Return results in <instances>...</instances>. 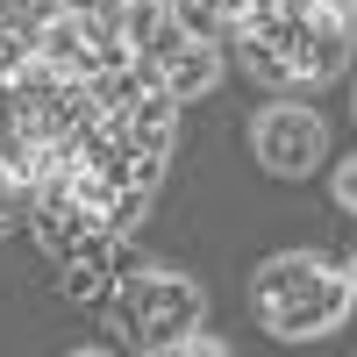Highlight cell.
Returning <instances> with one entry per match:
<instances>
[{"label": "cell", "mask_w": 357, "mask_h": 357, "mask_svg": "<svg viewBox=\"0 0 357 357\" xmlns=\"http://www.w3.org/2000/svg\"><path fill=\"white\" fill-rule=\"evenodd\" d=\"M100 307H107L114 343L165 357L172 336H186L193 321L207 314V286H200L193 272H172V264H151V257H143L136 272H122V279L107 286V301H100Z\"/></svg>", "instance_id": "cell-1"}, {"label": "cell", "mask_w": 357, "mask_h": 357, "mask_svg": "<svg viewBox=\"0 0 357 357\" xmlns=\"http://www.w3.org/2000/svg\"><path fill=\"white\" fill-rule=\"evenodd\" d=\"M250 158H257V172H272V178H314L321 158H329V122H321L307 100L279 93L250 122Z\"/></svg>", "instance_id": "cell-2"}, {"label": "cell", "mask_w": 357, "mask_h": 357, "mask_svg": "<svg viewBox=\"0 0 357 357\" xmlns=\"http://www.w3.org/2000/svg\"><path fill=\"white\" fill-rule=\"evenodd\" d=\"M229 50L264 93H307V57H301V15H293V0L257 15V22H243L229 36Z\"/></svg>", "instance_id": "cell-3"}, {"label": "cell", "mask_w": 357, "mask_h": 357, "mask_svg": "<svg viewBox=\"0 0 357 357\" xmlns=\"http://www.w3.org/2000/svg\"><path fill=\"white\" fill-rule=\"evenodd\" d=\"M293 15H301V57H307V93L321 86H336L350 50H357V15L350 0H293Z\"/></svg>", "instance_id": "cell-4"}, {"label": "cell", "mask_w": 357, "mask_h": 357, "mask_svg": "<svg viewBox=\"0 0 357 357\" xmlns=\"http://www.w3.org/2000/svg\"><path fill=\"white\" fill-rule=\"evenodd\" d=\"M350 307H357V286H350V272L336 264L307 301H293V307H279L272 321H264V336H272V343H321V336H336L343 321H350Z\"/></svg>", "instance_id": "cell-5"}, {"label": "cell", "mask_w": 357, "mask_h": 357, "mask_svg": "<svg viewBox=\"0 0 357 357\" xmlns=\"http://www.w3.org/2000/svg\"><path fill=\"white\" fill-rule=\"evenodd\" d=\"M336 264L321 257V250H279V257H264L257 272H250V314L257 321H272L279 307H293V301H307V293L329 279Z\"/></svg>", "instance_id": "cell-6"}, {"label": "cell", "mask_w": 357, "mask_h": 357, "mask_svg": "<svg viewBox=\"0 0 357 357\" xmlns=\"http://www.w3.org/2000/svg\"><path fill=\"white\" fill-rule=\"evenodd\" d=\"M215 79H222V43L193 36L186 50H172L165 65H158V93H172L178 107H186V100H207V93H215Z\"/></svg>", "instance_id": "cell-7"}, {"label": "cell", "mask_w": 357, "mask_h": 357, "mask_svg": "<svg viewBox=\"0 0 357 357\" xmlns=\"http://www.w3.org/2000/svg\"><path fill=\"white\" fill-rule=\"evenodd\" d=\"M122 122H129V143H136V151H151V158H172V151H178V100H172V93H143Z\"/></svg>", "instance_id": "cell-8"}, {"label": "cell", "mask_w": 357, "mask_h": 357, "mask_svg": "<svg viewBox=\"0 0 357 357\" xmlns=\"http://www.w3.org/2000/svg\"><path fill=\"white\" fill-rule=\"evenodd\" d=\"M165 357H229V343H222V336H207L200 321H193L186 336H172V350H165Z\"/></svg>", "instance_id": "cell-9"}, {"label": "cell", "mask_w": 357, "mask_h": 357, "mask_svg": "<svg viewBox=\"0 0 357 357\" xmlns=\"http://www.w3.org/2000/svg\"><path fill=\"white\" fill-rule=\"evenodd\" d=\"M22 215H29V193H22L15 178H8V165H0V229H15Z\"/></svg>", "instance_id": "cell-10"}, {"label": "cell", "mask_w": 357, "mask_h": 357, "mask_svg": "<svg viewBox=\"0 0 357 357\" xmlns=\"http://www.w3.org/2000/svg\"><path fill=\"white\" fill-rule=\"evenodd\" d=\"M329 193H336V207H343V215H357V158H343V165H336Z\"/></svg>", "instance_id": "cell-11"}, {"label": "cell", "mask_w": 357, "mask_h": 357, "mask_svg": "<svg viewBox=\"0 0 357 357\" xmlns=\"http://www.w3.org/2000/svg\"><path fill=\"white\" fill-rule=\"evenodd\" d=\"M8 8L36 15V22H57V15H72V8H93V0H8Z\"/></svg>", "instance_id": "cell-12"}, {"label": "cell", "mask_w": 357, "mask_h": 357, "mask_svg": "<svg viewBox=\"0 0 357 357\" xmlns=\"http://www.w3.org/2000/svg\"><path fill=\"white\" fill-rule=\"evenodd\" d=\"M350 286H357V257H350Z\"/></svg>", "instance_id": "cell-13"}, {"label": "cell", "mask_w": 357, "mask_h": 357, "mask_svg": "<svg viewBox=\"0 0 357 357\" xmlns=\"http://www.w3.org/2000/svg\"><path fill=\"white\" fill-rule=\"evenodd\" d=\"M350 15H357V0H350Z\"/></svg>", "instance_id": "cell-14"}, {"label": "cell", "mask_w": 357, "mask_h": 357, "mask_svg": "<svg viewBox=\"0 0 357 357\" xmlns=\"http://www.w3.org/2000/svg\"><path fill=\"white\" fill-rule=\"evenodd\" d=\"M350 100H357V93H350Z\"/></svg>", "instance_id": "cell-15"}]
</instances>
